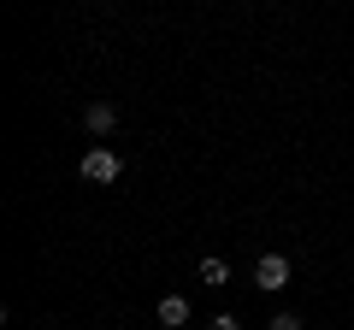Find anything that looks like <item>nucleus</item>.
<instances>
[{
  "mask_svg": "<svg viewBox=\"0 0 354 330\" xmlns=\"http://www.w3.org/2000/svg\"><path fill=\"white\" fill-rule=\"evenodd\" d=\"M201 283H230V266H225L218 254H207V260H201Z\"/></svg>",
  "mask_w": 354,
  "mask_h": 330,
  "instance_id": "5",
  "label": "nucleus"
},
{
  "mask_svg": "<svg viewBox=\"0 0 354 330\" xmlns=\"http://www.w3.org/2000/svg\"><path fill=\"white\" fill-rule=\"evenodd\" d=\"M254 283H260L266 295L290 289V260H283V254H260V266H254Z\"/></svg>",
  "mask_w": 354,
  "mask_h": 330,
  "instance_id": "2",
  "label": "nucleus"
},
{
  "mask_svg": "<svg viewBox=\"0 0 354 330\" xmlns=\"http://www.w3.org/2000/svg\"><path fill=\"white\" fill-rule=\"evenodd\" d=\"M160 324L183 330V324H189V301H183V295H165V301H160Z\"/></svg>",
  "mask_w": 354,
  "mask_h": 330,
  "instance_id": "4",
  "label": "nucleus"
},
{
  "mask_svg": "<svg viewBox=\"0 0 354 330\" xmlns=\"http://www.w3.org/2000/svg\"><path fill=\"white\" fill-rule=\"evenodd\" d=\"M118 171H124V165H118L113 148H88L83 153V183H118Z\"/></svg>",
  "mask_w": 354,
  "mask_h": 330,
  "instance_id": "1",
  "label": "nucleus"
},
{
  "mask_svg": "<svg viewBox=\"0 0 354 330\" xmlns=\"http://www.w3.org/2000/svg\"><path fill=\"white\" fill-rule=\"evenodd\" d=\"M83 130H88V136H113V130H118V106L113 101H88L83 106Z\"/></svg>",
  "mask_w": 354,
  "mask_h": 330,
  "instance_id": "3",
  "label": "nucleus"
},
{
  "mask_svg": "<svg viewBox=\"0 0 354 330\" xmlns=\"http://www.w3.org/2000/svg\"><path fill=\"white\" fill-rule=\"evenodd\" d=\"M207 330H242V324H236V318H230V313H218V318H213V324H207Z\"/></svg>",
  "mask_w": 354,
  "mask_h": 330,
  "instance_id": "7",
  "label": "nucleus"
},
{
  "mask_svg": "<svg viewBox=\"0 0 354 330\" xmlns=\"http://www.w3.org/2000/svg\"><path fill=\"white\" fill-rule=\"evenodd\" d=\"M266 330H301V313H272V324Z\"/></svg>",
  "mask_w": 354,
  "mask_h": 330,
  "instance_id": "6",
  "label": "nucleus"
}]
</instances>
